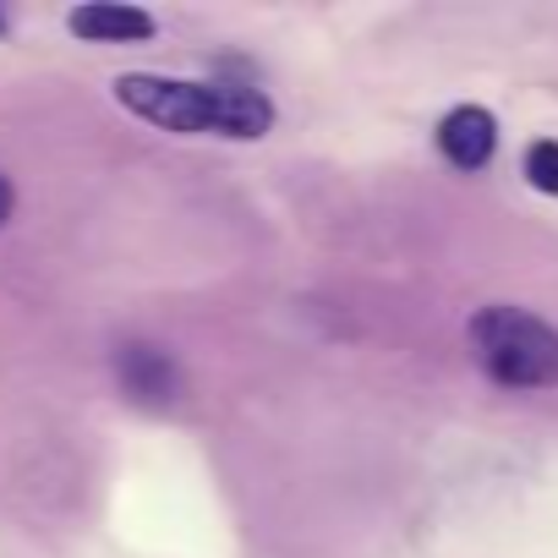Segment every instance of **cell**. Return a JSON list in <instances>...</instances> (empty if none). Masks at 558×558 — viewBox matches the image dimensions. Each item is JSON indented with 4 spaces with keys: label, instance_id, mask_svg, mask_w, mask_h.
Masks as SVG:
<instances>
[{
    "label": "cell",
    "instance_id": "1",
    "mask_svg": "<svg viewBox=\"0 0 558 558\" xmlns=\"http://www.w3.org/2000/svg\"><path fill=\"white\" fill-rule=\"evenodd\" d=\"M116 99L181 137H225V143H257L274 132L279 110L257 83H230V77H154V72H126L116 77Z\"/></svg>",
    "mask_w": 558,
    "mask_h": 558
},
{
    "label": "cell",
    "instance_id": "2",
    "mask_svg": "<svg viewBox=\"0 0 558 558\" xmlns=\"http://www.w3.org/2000/svg\"><path fill=\"white\" fill-rule=\"evenodd\" d=\"M476 367L504 389H558V329L525 307L493 302L465 329Z\"/></svg>",
    "mask_w": 558,
    "mask_h": 558
},
{
    "label": "cell",
    "instance_id": "3",
    "mask_svg": "<svg viewBox=\"0 0 558 558\" xmlns=\"http://www.w3.org/2000/svg\"><path fill=\"white\" fill-rule=\"evenodd\" d=\"M116 384L143 411H170L181 400V389H186L181 384V362L165 345H154V340H121L116 345Z\"/></svg>",
    "mask_w": 558,
    "mask_h": 558
},
{
    "label": "cell",
    "instance_id": "4",
    "mask_svg": "<svg viewBox=\"0 0 558 558\" xmlns=\"http://www.w3.org/2000/svg\"><path fill=\"white\" fill-rule=\"evenodd\" d=\"M438 154H444L454 170H487L493 154H498V121H493V110H482V105H454V110L438 121Z\"/></svg>",
    "mask_w": 558,
    "mask_h": 558
},
{
    "label": "cell",
    "instance_id": "5",
    "mask_svg": "<svg viewBox=\"0 0 558 558\" xmlns=\"http://www.w3.org/2000/svg\"><path fill=\"white\" fill-rule=\"evenodd\" d=\"M66 28L88 45H148L159 34L154 12L143 7H121V0H88V7L66 12Z\"/></svg>",
    "mask_w": 558,
    "mask_h": 558
},
{
    "label": "cell",
    "instance_id": "6",
    "mask_svg": "<svg viewBox=\"0 0 558 558\" xmlns=\"http://www.w3.org/2000/svg\"><path fill=\"white\" fill-rule=\"evenodd\" d=\"M525 181H531L536 192H553V197H558V143H553V137H542V143L525 148Z\"/></svg>",
    "mask_w": 558,
    "mask_h": 558
},
{
    "label": "cell",
    "instance_id": "7",
    "mask_svg": "<svg viewBox=\"0 0 558 558\" xmlns=\"http://www.w3.org/2000/svg\"><path fill=\"white\" fill-rule=\"evenodd\" d=\"M12 208H17V186H12V175L0 170V225L12 219Z\"/></svg>",
    "mask_w": 558,
    "mask_h": 558
},
{
    "label": "cell",
    "instance_id": "8",
    "mask_svg": "<svg viewBox=\"0 0 558 558\" xmlns=\"http://www.w3.org/2000/svg\"><path fill=\"white\" fill-rule=\"evenodd\" d=\"M0 34H7V12H0Z\"/></svg>",
    "mask_w": 558,
    "mask_h": 558
}]
</instances>
